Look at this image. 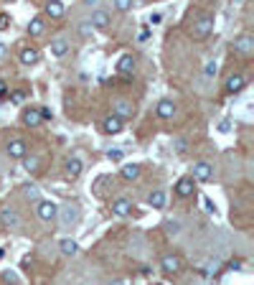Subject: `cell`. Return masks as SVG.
Masks as SVG:
<instances>
[{"label":"cell","instance_id":"cell-1","mask_svg":"<svg viewBox=\"0 0 254 285\" xmlns=\"http://www.w3.org/2000/svg\"><path fill=\"white\" fill-rule=\"evenodd\" d=\"M211 31H214V15H211V13H201V15L193 21V26H190L193 38H206Z\"/></svg>","mask_w":254,"mask_h":285},{"label":"cell","instance_id":"cell-2","mask_svg":"<svg viewBox=\"0 0 254 285\" xmlns=\"http://www.w3.org/2000/svg\"><path fill=\"white\" fill-rule=\"evenodd\" d=\"M160 268H163V273H165V275H178V273H183L186 262H183V257H181V255L171 252V255H163V257H160Z\"/></svg>","mask_w":254,"mask_h":285},{"label":"cell","instance_id":"cell-3","mask_svg":"<svg viewBox=\"0 0 254 285\" xmlns=\"http://www.w3.org/2000/svg\"><path fill=\"white\" fill-rule=\"evenodd\" d=\"M231 51L239 54V56H252L254 54V36L252 33H242V36H237L234 44H231Z\"/></svg>","mask_w":254,"mask_h":285},{"label":"cell","instance_id":"cell-4","mask_svg":"<svg viewBox=\"0 0 254 285\" xmlns=\"http://www.w3.org/2000/svg\"><path fill=\"white\" fill-rule=\"evenodd\" d=\"M79 207L76 204H66V207H59V214H56V219L61 221V227H74L76 221H79Z\"/></svg>","mask_w":254,"mask_h":285},{"label":"cell","instance_id":"cell-5","mask_svg":"<svg viewBox=\"0 0 254 285\" xmlns=\"http://www.w3.org/2000/svg\"><path fill=\"white\" fill-rule=\"evenodd\" d=\"M36 214H38V219H41V221H54V219H56V214H59V204H56V201L44 199V201H38V204H36Z\"/></svg>","mask_w":254,"mask_h":285},{"label":"cell","instance_id":"cell-6","mask_svg":"<svg viewBox=\"0 0 254 285\" xmlns=\"http://www.w3.org/2000/svg\"><path fill=\"white\" fill-rule=\"evenodd\" d=\"M5 150H8V155H10V158H18V160H23V158L28 155V142L23 140V138H13V140H8Z\"/></svg>","mask_w":254,"mask_h":285},{"label":"cell","instance_id":"cell-7","mask_svg":"<svg viewBox=\"0 0 254 285\" xmlns=\"http://www.w3.org/2000/svg\"><path fill=\"white\" fill-rule=\"evenodd\" d=\"M193 181H211L214 178V166L208 163V160H198V163H193V176H190Z\"/></svg>","mask_w":254,"mask_h":285},{"label":"cell","instance_id":"cell-8","mask_svg":"<svg viewBox=\"0 0 254 285\" xmlns=\"http://www.w3.org/2000/svg\"><path fill=\"white\" fill-rule=\"evenodd\" d=\"M112 110H115L112 115H115V117H120V120H127V117H132V115H135V105H132L130 99H122V97L112 102Z\"/></svg>","mask_w":254,"mask_h":285},{"label":"cell","instance_id":"cell-9","mask_svg":"<svg viewBox=\"0 0 254 285\" xmlns=\"http://www.w3.org/2000/svg\"><path fill=\"white\" fill-rule=\"evenodd\" d=\"M81 171H84V163H81V158H76V155L66 158V163H64V173H66V178L76 181V178L81 176Z\"/></svg>","mask_w":254,"mask_h":285},{"label":"cell","instance_id":"cell-10","mask_svg":"<svg viewBox=\"0 0 254 285\" xmlns=\"http://www.w3.org/2000/svg\"><path fill=\"white\" fill-rule=\"evenodd\" d=\"M0 224H3V227H8V229H18V227L23 224V219H20V214L15 212V209L5 207V209L0 212Z\"/></svg>","mask_w":254,"mask_h":285},{"label":"cell","instance_id":"cell-11","mask_svg":"<svg viewBox=\"0 0 254 285\" xmlns=\"http://www.w3.org/2000/svg\"><path fill=\"white\" fill-rule=\"evenodd\" d=\"M102 130H104L107 135H120V133L125 130V120H120V117H115V115H107L104 123H102Z\"/></svg>","mask_w":254,"mask_h":285},{"label":"cell","instance_id":"cell-12","mask_svg":"<svg viewBox=\"0 0 254 285\" xmlns=\"http://www.w3.org/2000/svg\"><path fill=\"white\" fill-rule=\"evenodd\" d=\"M176 112H178V107H176V102H171V99H160L158 107H155V115H158L160 120H171V117H176Z\"/></svg>","mask_w":254,"mask_h":285},{"label":"cell","instance_id":"cell-13","mask_svg":"<svg viewBox=\"0 0 254 285\" xmlns=\"http://www.w3.org/2000/svg\"><path fill=\"white\" fill-rule=\"evenodd\" d=\"M193 191H196V181H193L190 176L178 178V184H176V194H178L181 199H188V196H193Z\"/></svg>","mask_w":254,"mask_h":285},{"label":"cell","instance_id":"cell-14","mask_svg":"<svg viewBox=\"0 0 254 285\" xmlns=\"http://www.w3.org/2000/svg\"><path fill=\"white\" fill-rule=\"evenodd\" d=\"M38 62H41V51H38L36 46H26V49H20V64L33 67V64H38Z\"/></svg>","mask_w":254,"mask_h":285},{"label":"cell","instance_id":"cell-15","mask_svg":"<svg viewBox=\"0 0 254 285\" xmlns=\"http://www.w3.org/2000/svg\"><path fill=\"white\" fill-rule=\"evenodd\" d=\"M20 120H23V125H28V128L41 125V112H38V107H26V110L20 112Z\"/></svg>","mask_w":254,"mask_h":285},{"label":"cell","instance_id":"cell-16","mask_svg":"<svg viewBox=\"0 0 254 285\" xmlns=\"http://www.w3.org/2000/svg\"><path fill=\"white\" fill-rule=\"evenodd\" d=\"M69 49H71V44H69L64 36H56V38L51 41V54H54L56 59H64V56L69 54Z\"/></svg>","mask_w":254,"mask_h":285},{"label":"cell","instance_id":"cell-17","mask_svg":"<svg viewBox=\"0 0 254 285\" xmlns=\"http://www.w3.org/2000/svg\"><path fill=\"white\" fill-rule=\"evenodd\" d=\"M244 84H247V79H244V74H231L229 79H226V92L229 94H237V92H242L244 89Z\"/></svg>","mask_w":254,"mask_h":285},{"label":"cell","instance_id":"cell-18","mask_svg":"<svg viewBox=\"0 0 254 285\" xmlns=\"http://www.w3.org/2000/svg\"><path fill=\"white\" fill-rule=\"evenodd\" d=\"M112 214H117V216H130V214H132V201L125 199V196L115 199V201H112Z\"/></svg>","mask_w":254,"mask_h":285},{"label":"cell","instance_id":"cell-19","mask_svg":"<svg viewBox=\"0 0 254 285\" xmlns=\"http://www.w3.org/2000/svg\"><path fill=\"white\" fill-rule=\"evenodd\" d=\"M89 26L92 28H107L110 26V13L107 10H94L92 18H89Z\"/></svg>","mask_w":254,"mask_h":285},{"label":"cell","instance_id":"cell-20","mask_svg":"<svg viewBox=\"0 0 254 285\" xmlns=\"http://www.w3.org/2000/svg\"><path fill=\"white\" fill-rule=\"evenodd\" d=\"M46 33V21L41 18V15H36L31 23H28V36L31 38H38V36H44Z\"/></svg>","mask_w":254,"mask_h":285},{"label":"cell","instance_id":"cell-21","mask_svg":"<svg viewBox=\"0 0 254 285\" xmlns=\"http://www.w3.org/2000/svg\"><path fill=\"white\" fill-rule=\"evenodd\" d=\"M165 191L163 189H155V191H150L147 194V204L153 207V209H165Z\"/></svg>","mask_w":254,"mask_h":285},{"label":"cell","instance_id":"cell-22","mask_svg":"<svg viewBox=\"0 0 254 285\" xmlns=\"http://www.w3.org/2000/svg\"><path fill=\"white\" fill-rule=\"evenodd\" d=\"M59 250H61L64 257H74V255L79 252V242H76V239H69V237H66V239H61V242H59Z\"/></svg>","mask_w":254,"mask_h":285},{"label":"cell","instance_id":"cell-23","mask_svg":"<svg viewBox=\"0 0 254 285\" xmlns=\"http://www.w3.org/2000/svg\"><path fill=\"white\" fill-rule=\"evenodd\" d=\"M44 13H46L49 18H61L64 15V3L61 0H51V3H46V5H44Z\"/></svg>","mask_w":254,"mask_h":285},{"label":"cell","instance_id":"cell-24","mask_svg":"<svg viewBox=\"0 0 254 285\" xmlns=\"http://www.w3.org/2000/svg\"><path fill=\"white\" fill-rule=\"evenodd\" d=\"M120 176H122L125 181H135V178H140V166H137V163H125V166L120 168Z\"/></svg>","mask_w":254,"mask_h":285},{"label":"cell","instance_id":"cell-25","mask_svg":"<svg viewBox=\"0 0 254 285\" xmlns=\"http://www.w3.org/2000/svg\"><path fill=\"white\" fill-rule=\"evenodd\" d=\"M117 71H120V74H132V71H135V56L125 54V56L117 62Z\"/></svg>","mask_w":254,"mask_h":285},{"label":"cell","instance_id":"cell-26","mask_svg":"<svg viewBox=\"0 0 254 285\" xmlns=\"http://www.w3.org/2000/svg\"><path fill=\"white\" fill-rule=\"evenodd\" d=\"M23 166H26L28 173H38V171H41V158H36V155H26V158H23Z\"/></svg>","mask_w":254,"mask_h":285},{"label":"cell","instance_id":"cell-27","mask_svg":"<svg viewBox=\"0 0 254 285\" xmlns=\"http://www.w3.org/2000/svg\"><path fill=\"white\" fill-rule=\"evenodd\" d=\"M26 92L23 89H10V94H8V99H10V105H23L26 102Z\"/></svg>","mask_w":254,"mask_h":285},{"label":"cell","instance_id":"cell-28","mask_svg":"<svg viewBox=\"0 0 254 285\" xmlns=\"http://www.w3.org/2000/svg\"><path fill=\"white\" fill-rule=\"evenodd\" d=\"M219 74V67H216V62H206V67H203V76L206 79H214Z\"/></svg>","mask_w":254,"mask_h":285},{"label":"cell","instance_id":"cell-29","mask_svg":"<svg viewBox=\"0 0 254 285\" xmlns=\"http://www.w3.org/2000/svg\"><path fill=\"white\" fill-rule=\"evenodd\" d=\"M76 28H79V33H81V36H84V38H89V36H92V33H94V28H92V26H89V21H81V23H79V26H76Z\"/></svg>","mask_w":254,"mask_h":285},{"label":"cell","instance_id":"cell-30","mask_svg":"<svg viewBox=\"0 0 254 285\" xmlns=\"http://www.w3.org/2000/svg\"><path fill=\"white\" fill-rule=\"evenodd\" d=\"M115 8H117L120 13H130V10H132V0H115Z\"/></svg>","mask_w":254,"mask_h":285},{"label":"cell","instance_id":"cell-31","mask_svg":"<svg viewBox=\"0 0 254 285\" xmlns=\"http://www.w3.org/2000/svg\"><path fill=\"white\" fill-rule=\"evenodd\" d=\"M165 229H168V234H178L181 232V221H165Z\"/></svg>","mask_w":254,"mask_h":285},{"label":"cell","instance_id":"cell-32","mask_svg":"<svg viewBox=\"0 0 254 285\" xmlns=\"http://www.w3.org/2000/svg\"><path fill=\"white\" fill-rule=\"evenodd\" d=\"M8 23H10V18H8L5 13H0V31H5V28H8Z\"/></svg>","mask_w":254,"mask_h":285},{"label":"cell","instance_id":"cell-33","mask_svg":"<svg viewBox=\"0 0 254 285\" xmlns=\"http://www.w3.org/2000/svg\"><path fill=\"white\" fill-rule=\"evenodd\" d=\"M176 150H178V153H186V140H183V138L176 140Z\"/></svg>","mask_w":254,"mask_h":285},{"label":"cell","instance_id":"cell-34","mask_svg":"<svg viewBox=\"0 0 254 285\" xmlns=\"http://www.w3.org/2000/svg\"><path fill=\"white\" fill-rule=\"evenodd\" d=\"M38 112H41V123H44V120H51V117H54V115H51V110H46V107H44V110H38Z\"/></svg>","mask_w":254,"mask_h":285},{"label":"cell","instance_id":"cell-35","mask_svg":"<svg viewBox=\"0 0 254 285\" xmlns=\"http://www.w3.org/2000/svg\"><path fill=\"white\" fill-rule=\"evenodd\" d=\"M110 158L112 160H122V150H110Z\"/></svg>","mask_w":254,"mask_h":285},{"label":"cell","instance_id":"cell-36","mask_svg":"<svg viewBox=\"0 0 254 285\" xmlns=\"http://www.w3.org/2000/svg\"><path fill=\"white\" fill-rule=\"evenodd\" d=\"M26 196H28V199H38V191L28 186V189H26Z\"/></svg>","mask_w":254,"mask_h":285},{"label":"cell","instance_id":"cell-37","mask_svg":"<svg viewBox=\"0 0 254 285\" xmlns=\"http://www.w3.org/2000/svg\"><path fill=\"white\" fill-rule=\"evenodd\" d=\"M5 56H8V46H5V44H3V41H0V62H3V59H5Z\"/></svg>","mask_w":254,"mask_h":285},{"label":"cell","instance_id":"cell-38","mask_svg":"<svg viewBox=\"0 0 254 285\" xmlns=\"http://www.w3.org/2000/svg\"><path fill=\"white\" fill-rule=\"evenodd\" d=\"M110 285H130V280H125V278H117V280H112Z\"/></svg>","mask_w":254,"mask_h":285},{"label":"cell","instance_id":"cell-39","mask_svg":"<svg viewBox=\"0 0 254 285\" xmlns=\"http://www.w3.org/2000/svg\"><path fill=\"white\" fill-rule=\"evenodd\" d=\"M160 18H163L160 13H153V15H150V23H160Z\"/></svg>","mask_w":254,"mask_h":285},{"label":"cell","instance_id":"cell-40","mask_svg":"<svg viewBox=\"0 0 254 285\" xmlns=\"http://www.w3.org/2000/svg\"><path fill=\"white\" fill-rule=\"evenodd\" d=\"M5 92H8V87H5V82H3V79H0V97H3V94H5Z\"/></svg>","mask_w":254,"mask_h":285}]
</instances>
